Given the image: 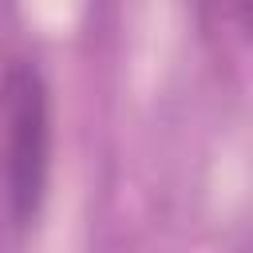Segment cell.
Returning <instances> with one entry per match:
<instances>
[{
  "mask_svg": "<svg viewBox=\"0 0 253 253\" xmlns=\"http://www.w3.org/2000/svg\"><path fill=\"white\" fill-rule=\"evenodd\" d=\"M51 182V91L32 59L0 75V198L16 229H32Z\"/></svg>",
  "mask_w": 253,
  "mask_h": 253,
  "instance_id": "obj_1",
  "label": "cell"
},
{
  "mask_svg": "<svg viewBox=\"0 0 253 253\" xmlns=\"http://www.w3.org/2000/svg\"><path fill=\"white\" fill-rule=\"evenodd\" d=\"M202 40L217 71L245 83L249 71V0H198Z\"/></svg>",
  "mask_w": 253,
  "mask_h": 253,
  "instance_id": "obj_2",
  "label": "cell"
}]
</instances>
